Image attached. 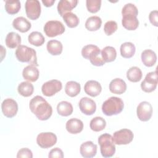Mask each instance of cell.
I'll use <instances>...</instances> for the list:
<instances>
[{"mask_svg":"<svg viewBox=\"0 0 158 158\" xmlns=\"http://www.w3.org/2000/svg\"><path fill=\"white\" fill-rule=\"evenodd\" d=\"M46 48L49 54L53 56H57L62 53L63 46L60 41L52 40L48 42Z\"/></svg>","mask_w":158,"mask_h":158,"instance_id":"cell-23","label":"cell"},{"mask_svg":"<svg viewBox=\"0 0 158 158\" xmlns=\"http://www.w3.org/2000/svg\"><path fill=\"white\" fill-rule=\"evenodd\" d=\"M80 152L85 158H91L96 154L97 145L92 141H88L82 143L80 146Z\"/></svg>","mask_w":158,"mask_h":158,"instance_id":"cell-15","label":"cell"},{"mask_svg":"<svg viewBox=\"0 0 158 158\" xmlns=\"http://www.w3.org/2000/svg\"><path fill=\"white\" fill-rule=\"evenodd\" d=\"M25 12L28 18L35 20L41 14V5L38 0H27L25 4Z\"/></svg>","mask_w":158,"mask_h":158,"instance_id":"cell-9","label":"cell"},{"mask_svg":"<svg viewBox=\"0 0 158 158\" xmlns=\"http://www.w3.org/2000/svg\"><path fill=\"white\" fill-rule=\"evenodd\" d=\"M141 60L143 64L146 67L153 66L157 60L156 53L151 49H146L141 53Z\"/></svg>","mask_w":158,"mask_h":158,"instance_id":"cell-22","label":"cell"},{"mask_svg":"<svg viewBox=\"0 0 158 158\" xmlns=\"http://www.w3.org/2000/svg\"><path fill=\"white\" fill-rule=\"evenodd\" d=\"M106 126V122L101 117H94L89 123L90 128L94 131H100L105 128Z\"/></svg>","mask_w":158,"mask_h":158,"instance_id":"cell-32","label":"cell"},{"mask_svg":"<svg viewBox=\"0 0 158 158\" xmlns=\"http://www.w3.org/2000/svg\"><path fill=\"white\" fill-rule=\"evenodd\" d=\"M112 137L115 144L125 145L130 143L133 141L134 135L130 130L123 128L114 132Z\"/></svg>","mask_w":158,"mask_h":158,"instance_id":"cell-7","label":"cell"},{"mask_svg":"<svg viewBox=\"0 0 158 158\" xmlns=\"http://www.w3.org/2000/svg\"><path fill=\"white\" fill-rule=\"evenodd\" d=\"M29 107L33 114L40 120L49 118L52 113L51 106L41 96H36L30 101Z\"/></svg>","mask_w":158,"mask_h":158,"instance_id":"cell-1","label":"cell"},{"mask_svg":"<svg viewBox=\"0 0 158 158\" xmlns=\"http://www.w3.org/2000/svg\"><path fill=\"white\" fill-rule=\"evenodd\" d=\"M56 135L52 132H43L38 135L36 143L41 148L47 149L53 146L57 142Z\"/></svg>","mask_w":158,"mask_h":158,"instance_id":"cell-8","label":"cell"},{"mask_svg":"<svg viewBox=\"0 0 158 158\" xmlns=\"http://www.w3.org/2000/svg\"><path fill=\"white\" fill-rule=\"evenodd\" d=\"M73 106L71 103L67 101H61L57 106V110L58 114L64 117L71 115L73 112Z\"/></svg>","mask_w":158,"mask_h":158,"instance_id":"cell-28","label":"cell"},{"mask_svg":"<svg viewBox=\"0 0 158 158\" xmlns=\"http://www.w3.org/2000/svg\"><path fill=\"white\" fill-rule=\"evenodd\" d=\"M17 158H32L33 157V154L30 149L28 148H22L20 149L17 154Z\"/></svg>","mask_w":158,"mask_h":158,"instance_id":"cell-40","label":"cell"},{"mask_svg":"<svg viewBox=\"0 0 158 158\" xmlns=\"http://www.w3.org/2000/svg\"><path fill=\"white\" fill-rule=\"evenodd\" d=\"M2 114L8 118L14 117L18 111V104L17 102L11 98L4 99L1 104Z\"/></svg>","mask_w":158,"mask_h":158,"instance_id":"cell-12","label":"cell"},{"mask_svg":"<svg viewBox=\"0 0 158 158\" xmlns=\"http://www.w3.org/2000/svg\"><path fill=\"white\" fill-rule=\"evenodd\" d=\"M143 76L141 69L137 67H131L127 72V77L131 82H138L141 80Z\"/></svg>","mask_w":158,"mask_h":158,"instance_id":"cell-31","label":"cell"},{"mask_svg":"<svg viewBox=\"0 0 158 158\" xmlns=\"http://www.w3.org/2000/svg\"><path fill=\"white\" fill-rule=\"evenodd\" d=\"M127 84L121 78H116L112 80L109 84V90L111 93L117 94H121L125 92Z\"/></svg>","mask_w":158,"mask_h":158,"instance_id":"cell-19","label":"cell"},{"mask_svg":"<svg viewBox=\"0 0 158 158\" xmlns=\"http://www.w3.org/2000/svg\"><path fill=\"white\" fill-rule=\"evenodd\" d=\"M136 114L138 118L143 122L148 121L152 117V107L147 101H143L137 107Z\"/></svg>","mask_w":158,"mask_h":158,"instance_id":"cell-13","label":"cell"},{"mask_svg":"<svg viewBox=\"0 0 158 158\" xmlns=\"http://www.w3.org/2000/svg\"><path fill=\"white\" fill-rule=\"evenodd\" d=\"M44 31L46 36L54 37L62 35L65 31V27L60 21L49 20L45 23Z\"/></svg>","mask_w":158,"mask_h":158,"instance_id":"cell-6","label":"cell"},{"mask_svg":"<svg viewBox=\"0 0 158 158\" xmlns=\"http://www.w3.org/2000/svg\"><path fill=\"white\" fill-rule=\"evenodd\" d=\"M62 88V84L61 81L57 80H51L42 85L41 91L44 96L49 97L60 91Z\"/></svg>","mask_w":158,"mask_h":158,"instance_id":"cell-11","label":"cell"},{"mask_svg":"<svg viewBox=\"0 0 158 158\" xmlns=\"http://www.w3.org/2000/svg\"><path fill=\"white\" fill-rule=\"evenodd\" d=\"M117 28L118 27H117V22L115 21L110 20V21H107L104 24V31L107 35L110 36L117 30Z\"/></svg>","mask_w":158,"mask_h":158,"instance_id":"cell-38","label":"cell"},{"mask_svg":"<svg viewBox=\"0 0 158 158\" xmlns=\"http://www.w3.org/2000/svg\"><path fill=\"white\" fill-rule=\"evenodd\" d=\"M84 90L89 96L96 97L101 93L102 87L98 81L95 80H89L85 84Z\"/></svg>","mask_w":158,"mask_h":158,"instance_id":"cell-16","label":"cell"},{"mask_svg":"<svg viewBox=\"0 0 158 158\" xmlns=\"http://www.w3.org/2000/svg\"><path fill=\"white\" fill-rule=\"evenodd\" d=\"M101 56L105 62H112L117 57L116 50L114 47L106 46L101 51Z\"/></svg>","mask_w":158,"mask_h":158,"instance_id":"cell-29","label":"cell"},{"mask_svg":"<svg viewBox=\"0 0 158 158\" xmlns=\"http://www.w3.org/2000/svg\"><path fill=\"white\" fill-rule=\"evenodd\" d=\"M12 26L15 30L22 33H25L31 28V23L25 17H18L13 20Z\"/></svg>","mask_w":158,"mask_h":158,"instance_id":"cell-21","label":"cell"},{"mask_svg":"<svg viewBox=\"0 0 158 158\" xmlns=\"http://www.w3.org/2000/svg\"><path fill=\"white\" fill-rule=\"evenodd\" d=\"M99 52H101V50L97 46L94 44H88L82 48L81 55L85 59H89L90 56Z\"/></svg>","mask_w":158,"mask_h":158,"instance_id":"cell-36","label":"cell"},{"mask_svg":"<svg viewBox=\"0 0 158 158\" xmlns=\"http://www.w3.org/2000/svg\"><path fill=\"white\" fill-rule=\"evenodd\" d=\"M86 7L89 12L96 13L99 10L101 6V0H86Z\"/></svg>","mask_w":158,"mask_h":158,"instance_id":"cell-37","label":"cell"},{"mask_svg":"<svg viewBox=\"0 0 158 158\" xmlns=\"http://www.w3.org/2000/svg\"><path fill=\"white\" fill-rule=\"evenodd\" d=\"M89 60L93 65L98 67L102 66L106 63L101 56V51L95 53L91 56H90Z\"/></svg>","mask_w":158,"mask_h":158,"instance_id":"cell-39","label":"cell"},{"mask_svg":"<svg viewBox=\"0 0 158 158\" xmlns=\"http://www.w3.org/2000/svg\"><path fill=\"white\" fill-rule=\"evenodd\" d=\"M39 73V70L36 66L29 65L23 69L22 76L25 80L30 82H35L38 79Z\"/></svg>","mask_w":158,"mask_h":158,"instance_id":"cell-18","label":"cell"},{"mask_svg":"<svg viewBox=\"0 0 158 158\" xmlns=\"http://www.w3.org/2000/svg\"><path fill=\"white\" fill-rule=\"evenodd\" d=\"M65 128L67 131L70 133L77 134L83 130V123L80 119L72 118L67 122Z\"/></svg>","mask_w":158,"mask_h":158,"instance_id":"cell-20","label":"cell"},{"mask_svg":"<svg viewBox=\"0 0 158 158\" xmlns=\"http://www.w3.org/2000/svg\"><path fill=\"white\" fill-rule=\"evenodd\" d=\"M149 19L150 22L154 26H158V11L157 10H152L149 13Z\"/></svg>","mask_w":158,"mask_h":158,"instance_id":"cell-42","label":"cell"},{"mask_svg":"<svg viewBox=\"0 0 158 158\" xmlns=\"http://www.w3.org/2000/svg\"><path fill=\"white\" fill-rule=\"evenodd\" d=\"M5 41L8 48L14 49L20 45L21 37L18 33L12 31L7 35Z\"/></svg>","mask_w":158,"mask_h":158,"instance_id":"cell-24","label":"cell"},{"mask_svg":"<svg viewBox=\"0 0 158 158\" xmlns=\"http://www.w3.org/2000/svg\"><path fill=\"white\" fill-rule=\"evenodd\" d=\"M77 4L78 1L77 0H60L57 4V11L62 17L65 14L70 12L77 6Z\"/></svg>","mask_w":158,"mask_h":158,"instance_id":"cell-17","label":"cell"},{"mask_svg":"<svg viewBox=\"0 0 158 158\" xmlns=\"http://www.w3.org/2000/svg\"><path fill=\"white\" fill-rule=\"evenodd\" d=\"M81 89L80 85L75 81H68L65 86V92L70 97L77 96Z\"/></svg>","mask_w":158,"mask_h":158,"instance_id":"cell-27","label":"cell"},{"mask_svg":"<svg viewBox=\"0 0 158 158\" xmlns=\"http://www.w3.org/2000/svg\"><path fill=\"white\" fill-rule=\"evenodd\" d=\"M124 107L123 101L117 97H110L105 101L102 106V111L107 116L120 114Z\"/></svg>","mask_w":158,"mask_h":158,"instance_id":"cell-4","label":"cell"},{"mask_svg":"<svg viewBox=\"0 0 158 158\" xmlns=\"http://www.w3.org/2000/svg\"><path fill=\"white\" fill-rule=\"evenodd\" d=\"M48 157L49 158H62L64 157L63 151L59 148H55L50 151Z\"/></svg>","mask_w":158,"mask_h":158,"instance_id":"cell-41","label":"cell"},{"mask_svg":"<svg viewBox=\"0 0 158 158\" xmlns=\"http://www.w3.org/2000/svg\"><path fill=\"white\" fill-rule=\"evenodd\" d=\"M101 155L104 157H111L115 152V146L113 137L109 133H104L98 138Z\"/></svg>","mask_w":158,"mask_h":158,"instance_id":"cell-5","label":"cell"},{"mask_svg":"<svg viewBox=\"0 0 158 158\" xmlns=\"http://www.w3.org/2000/svg\"><path fill=\"white\" fill-rule=\"evenodd\" d=\"M63 20L69 28H75L78 26L80 22L78 17L74 13L71 12L65 14L62 16Z\"/></svg>","mask_w":158,"mask_h":158,"instance_id":"cell-34","label":"cell"},{"mask_svg":"<svg viewBox=\"0 0 158 158\" xmlns=\"http://www.w3.org/2000/svg\"><path fill=\"white\" fill-rule=\"evenodd\" d=\"M102 24V20L98 16H91L87 19L85 22V28L89 31L99 30Z\"/></svg>","mask_w":158,"mask_h":158,"instance_id":"cell-26","label":"cell"},{"mask_svg":"<svg viewBox=\"0 0 158 158\" xmlns=\"http://www.w3.org/2000/svg\"><path fill=\"white\" fill-rule=\"evenodd\" d=\"M157 85V72H151L146 74L144 80L141 83L142 90L146 93H151L154 91Z\"/></svg>","mask_w":158,"mask_h":158,"instance_id":"cell-10","label":"cell"},{"mask_svg":"<svg viewBox=\"0 0 158 158\" xmlns=\"http://www.w3.org/2000/svg\"><path fill=\"white\" fill-rule=\"evenodd\" d=\"M19 93L24 97L30 96L34 91L33 85L28 81H23L20 83L17 88Z\"/></svg>","mask_w":158,"mask_h":158,"instance_id":"cell-30","label":"cell"},{"mask_svg":"<svg viewBox=\"0 0 158 158\" xmlns=\"http://www.w3.org/2000/svg\"><path fill=\"white\" fill-rule=\"evenodd\" d=\"M20 7V2L18 0H7L5 1V9L6 12L10 15L15 14L19 12Z\"/></svg>","mask_w":158,"mask_h":158,"instance_id":"cell-35","label":"cell"},{"mask_svg":"<svg viewBox=\"0 0 158 158\" xmlns=\"http://www.w3.org/2000/svg\"><path fill=\"white\" fill-rule=\"evenodd\" d=\"M28 42L35 46H40L44 44L45 41L44 37L41 33L39 31L31 32L28 37Z\"/></svg>","mask_w":158,"mask_h":158,"instance_id":"cell-33","label":"cell"},{"mask_svg":"<svg viewBox=\"0 0 158 158\" xmlns=\"http://www.w3.org/2000/svg\"><path fill=\"white\" fill-rule=\"evenodd\" d=\"M42 2L46 7H51L55 2V0H42Z\"/></svg>","mask_w":158,"mask_h":158,"instance_id":"cell-43","label":"cell"},{"mask_svg":"<svg viewBox=\"0 0 158 158\" xmlns=\"http://www.w3.org/2000/svg\"><path fill=\"white\" fill-rule=\"evenodd\" d=\"M15 57L21 62H27L30 65L38 66L36 51L27 46L20 45L17 47L15 52Z\"/></svg>","mask_w":158,"mask_h":158,"instance_id":"cell-3","label":"cell"},{"mask_svg":"<svg viewBox=\"0 0 158 158\" xmlns=\"http://www.w3.org/2000/svg\"><path fill=\"white\" fill-rule=\"evenodd\" d=\"M120 54L124 58H131L135 53V46L131 42H125L121 44Z\"/></svg>","mask_w":158,"mask_h":158,"instance_id":"cell-25","label":"cell"},{"mask_svg":"<svg viewBox=\"0 0 158 158\" xmlns=\"http://www.w3.org/2000/svg\"><path fill=\"white\" fill-rule=\"evenodd\" d=\"M122 23L125 29L135 30L138 27L139 21L137 19L138 10L133 4H126L122 8Z\"/></svg>","mask_w":158,"mask_h":158,"instance_id":"cell-2","label":"cell"},{"mask_svg":"<svg viewBox=\"0 0 158 158\" xmlns=\"http://www.w3.org/2000/svg\"><path fill=\"white\" fill-rule=\"evenodd\" d=\"M78 106L81 112L86 115L93 114L96 109L95 102L87 97L82 98L79 102Z\"/></svg>","mask_w":158,"mask_h":158,"instance_id":"cell-14","label":"cell"}]
</instances>
